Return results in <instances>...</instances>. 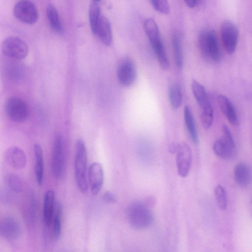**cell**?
<instances>
[{
    "label": "cell",
    "instance_id": "cell-24",
    "mask_svg": "<svg viewBox=\"0 0 252 252\" xmlns=\"http://www.w3.org/2000/svg\"><path fill=\"white\" fill-rule=\"evenodd\" d=\"M172 44L173 47L175 63L177 67L181 69L183 63V54L181 37L180 34L174 32L172 36Z\"/></svg>",
    "mask_w": 252,
    "mask_h": 252
},
{
    "label": "cell",
    "instance_id": "cell-31",
    "mask_svg": "<svg viewBox=\"0 0 252 252\" xmlns=\"http://www.w3.org/2000/svg\"><path fill=\"white\" fill-rule=\"evenodd\" d=\"M215 195L220 210L224 211L227 205V193L225 188L221 185H218L214 189Z\"/></svg>",
    "mask_w": 252,
    "mask_h": 252
},
{
    "label": "cell",
    "instance_id": "cell-29",
    "mask_svg": "<svg viewBox=\"0 0 252 252\" xmlns=\"http://www.w3.org/2000/svg\"><path fill=\"white\" fill-rule=\"evenodd\" d=\"M153 48L157 55L160 67L163 69H168L170 67L169 62L163 42L159 43V44L156 45Z\"/></svg>",
    "mask_w": 252,
    "mask_h": 252
},
{
    "label": "cell",
    "instance_id": "cell-23",
    "mask_svg": "<svg viewBox=\"0 0 252 252\" xmlns=\"http://www.w3.org/2000/svg\"><path fill=\"white\" fill-rule=\"evenodd\" d=\"M46 14L52 29L58 33H62L63 28L56 8L52 4L48 5L46 9Z\"/></svg>",
    "mask_w": 252,
    "mask_h": 252
},
{
    "label": "cell",
    "instance_id": "cell-28",
    "mask_svg": "<svg viewBox=\"0 0 252 252\" xmlns=\"http://www.w3.org/2000/svg\"><path fill=\"white\" fill-rule=\"evenodd\" d=\"M5 182L7 186L11 190L16 192H20L23 189V184L20 178L17 175L7 174L5 177Z\"/></svg>",
    "mask_w": 252,
    "mask_h": 252
},
{
    "label": "cell",
    "instance_id": "cell-6",
    "mask_svg": "<svg viewBox=\"0 0 252 252\" xmlns=\"http://www.w3.org/2000/svg\"><path fill=\"white\" fill-rule=\"evenodd\" d=\"M215 154L224 159L231 158L235 150V143L229 128L224 125L222 127V136L216 140L213 145Z\"/></svg>",
    "mask_w": 252,
    "mask_h": 252
},
{
    "label": "cell",
    "instance_id": "cell-22",
    "mask_svg": "<svg viewBox=\"0 0 252 252\" xmlns=\"http://www.w3.org/2000/svg\"><path fill=\"white\" fill-rule=\"evenodd\" d=\"M185 124L192 141L195 144L198 142V134L192 113L189 107L186 105L184 110Z\"/></svg>",
    "mask_w": 252,
    "mask_h": 252
},
{
    "label": "cell",
    "instance_id": "cell-1",
    "mask_svg": "<svg viewBox=\"0 0 252 252\" xmlns=\"http://www.w3.org/2000/svg\"><path fill=\"white\" fill-rule=\"evenodd\" d=\"M88 157L85 143L82 139L77 140L75 144L74 175L76 185L80 191L85 193L88 191Z\"/></svg>",
    "mask_w": 252,
    "mask_h": 252
},
{
    "label": "cell",
    "instance_id": "cell-27",
    "mask_svg": "<svg viewBox=\"0 0 252 252\" xmlns=\"http://www.w3.org/2000/svg\"><path fill=\"white\" fill-rule=\"evenodd\" d=\"M62 207L59 203L55 205L54 213L53 218V231L54 236L56 239H58L61 233L62 223Z\"/></svg>",
    "mask_w": 252,
    "mask_h": 252
},
{
    "label": "cell",
    "instance_id": "cell-4",
    "mask_svg": "<svg viewBox=\"0 0 252 252\" xmlns=\"http://www.w3.org/2000/svg\"><path fill=\"white\" fill-rule=\"evenodd\" d=\"M51 170L56 180L61 179L65 172V154L62 135L58 134L55 138L51 159Z\"/></svg>",
    "mask_w": 252,
    "mask_h": 252
},
{
    "label": "cell",
    "instance_id": "cell-17",
    "mask_svg": "<svg viewBox=\"0 0 252 252\" xmlns=\"http://www.w3.org/2000/svg\"><path fill=\"white\" fill-rule=\"evenodd\" d=\"M95 35L106 46L111 44L112 41V32L111 23L109 19L104 16H101L99 22Z\"/></svg>",
    "mask_w": 252,
    "mask_h": 252
},
{
    "label": "cell",
    "instance_id": "cell-8",
    "mask_svg": "<svg viewBox=\"0 0 252 252\" xmlns=\"http://www.w3.org/2000/svg\"><path fill=\"white\" fill-rule=\"evenodd\" d=\"M220 32L223 47L229 54H233L236 50L239 31L236 25L229 20L224 21L221 25Z\"/></svg>",
    "mask_w": 252,
    "mask_h": 252
},
{
    "label": "cell",
    "instance_id": "cell-32",
    "mask_svg": "<svg viewBox=\"0 0 252 252\" xmlns=\"http://www.w3.org/2000/svg\"><path fill=\"white\" fill-rule=\"evenodd\" d=\"M151 3L154 8L158 11L164 14L170 12V6L165 0H152Z\"/></svg>",
    "mask_w": 252,
    "mask_h": 252
},
{
    "label": "cell",
    "instance_id": "cell-26",
    "mask_svg": "<svg viewBox=\"0 0 252 252\" xmlns=\"http://www.w3.org/2000/svg\"><path fill=\"white\" fill-rule=\"evenodd\" d=\"M169 97L170 104L173 108L177 109L180 107L183 100V94L179 85L173 84L170 86Z\"/></svg>",
    "mask_w": 252,
    "mask_h": 252
},
{
    "label": "cell",
    "instance_id": "cell-18",
    "mask_svg": "<svg viewBox=\"0 0 252 252\" xmlns=\"http://www.w3.org/2000/svg\"><path fill=\"white\" fill-rule=\"evenodd\" d=\"M143 27L152 47L162 42L158 26L154 19H146L143 23Z\"/></svg>",
    "mask_w": 252,
    "mask_h": 252
},
{
    "label": "cell",
    "instance_id": "cell-33",
    "mask_svg": "<svg viewBox=\"0 0 252 252\" xmlns=\"http://www.w3.org/2000/svg\"><path fill=\"white\" fill-rule=\"evenodd\" d=\"M103 201L107 204L114 203L116 202V197L114 194L110 191H106L103 194Z\"/></svg>",
    "mask_w": 252,
    "mask_h": 252
},
{
    "label": "cell",
    "instance_id": "cell-12",
    "mask_svg": "<svg viewBox=\"0 0 252 252\" xmlns=\"http://www.w3.org/2000/svg\"><path fill=\"white\" fill-rule=\"evenodd\" d=\"M88 180L92 193L97 195L101 190L104 181V173L101 165L94 162L90 165L88 170Z\"/></svg>",
    "mask_w": 252,
    "mask_h": 252
},
{
    "label": "cell",
    "instance_id": "cell-16",
    "mask_svg": "<svg viewBox=\"0 0 252 252\" xmlns=\"http://www.w3.org/2000/svg\"><path fill=\"white\" fill-rule=\"evenodd\" d=\"M234 176L236 182L241 186H247L252 181L251 170L249 166L244 163L241 162L236 165Z\"/></svg>",
    "mask_w": 252,
    "mask_h": 252
},
{
    "label": "cell",
    "instance_id": "cell-19",
    "mask_svg": "<svg viewBox=\"0 0 252 252\" xmlns=\"http://www.w3.org/2000/svg\"><path fill=\"white\" fill-rule=\"evenodd\" d=\"M34 154L36 161L35 164V175L38 185L43 184L44 176V161L43 150L41 145L35 143L33 146Z\"/></svg>",
    "mask_w": 252,
    "mask_h": 252
},
{
    "label": "cell",
    "instance_id": "cell-2",
    "mask_svg": "<svg viewBox=\"0 0 252 252\" xmlns=\"http://www.w3.org/2000/svg\"><path fill=\"white\" fill-rule=\"evenodd\" d=\"M198 45L204 58L210 62H218L221 52L215 32L212 30L202 31L198 36Z\"/></svg>",
    "mask_w": 252,
    "mask_h": 252
},
{
    "label": "cell",
    "instance_id": "cell-11",
    "mask_svg": "<svg viewBox=\"0 0 252 252\" xmlns=\"http://www.w3.org/2000/svg\"><path fill=\"white\" fill-rule=\"evenodd\" d=\"M119 82L124 86L132 85L136 78V69L134 63L129 59L122 60L117 68Z\"/></svg>",
    "mask_w": 252,
    "mask_h": 252
},
{
    "label": "cell",
    "instance_id": "cell-5",
    "mask_svg": "<svg viewBox=\"0 0 252 252\" xmlns=\"http://www.w3.org/2000/svg\"><path fill=\"white\" fill-rule=\"evenodd\" d=\"M5 110L8 118L17 123H22L28 118L30 111L26 102L20 98H9L5 104Z\"/></svg>",
    "mask_w": 252,
    "mask_h": 252
},
{
    "label": "cell",
    "instance_id": "cell-21",
    "mask_svg": "<svg viewBox=\"0 0 252 252\" xmlns=\"http://www.w3.org/2000/svg\"><path fill=\"white\" fill-rule=\"evenodd\" d=\"M191 90L197 102L201 108L210 103L204 87L199 82L192 80Z\"/></svg>",
    "mask_w": 252,
    "mask_h": 252
},
{
    "label": "cell",
    "instance_id": "cell-3",
    "mask_svg": "<svg viewBox=\"0 0 252 252\" xmlns=\"http://www.w3.org/2000/svg\"><path fill=\"white\" fill-rule=\"evenodd\" d=\"M126 214L129 223L136 229L146 228L152 224L153 221L151 211L142 203L135 202L130 205Z\"/></svg>",
    "mask_w": 252,
    "mask_h": 252
},
{
    "label": "cell",
    "instance_id": "cell-9",
    "mask_svg": "<svg viewBox=\"0 0 252 252\" xmlns=\"http://www.w3.org/2000/svg\"><path fill=\"white\" fill-rule=\"evenodd\" d=\"M13 14L19 20L29 24L35 23L38 18L36 5L29 0H21L17 2L13 8Z\"/></svg>",
    "mask_w": 252,
    "mask_h": 252
},
{
    "label": "cell",
    "instance_id": "cell-25",
    "mask_svg": "<svg viewBox=\"0 0 252 252\" xmlns=\"http://www.w3.org/2000/svg\"><path fill=\"white\" fill-rule=\"evenodd\" d=\"M89 20L92 31L95 34L97 26L100 21V9L98 1L93 0L89 7Z\"/></svg>",
    "mask_w": 252,
    "mask_h": 252
},
{
    "label": "cell",
    "instance_id": "cell-15",
    "mask_svg": "<svg viewBox=\"0 0 252 252\" xmlns=\"http://www.w3.org/2000/svg\"><path fill=\"white\" fill-rule=\"evenodd\" d=\"M43 205L44 222L47 225L50 226L52 223L55 207V195L52 189H48L45 193Z\"/></svg>",
    "mask_w": 252,
    "mask_h": 252
},
{
    "label": "cell",
    "instance_id": "cell-14",
    "mask_svg": "<svg viewBox=\"0 0 252 252\" xmlns=\"http://www.w3.org/2000/svg\"><path fill=\"white\" fill-rule=\"evenodd\" d=\"M218 102L220 109L229 123L234 126L239 124L238 118L235 109L227 97L220 94L218 97Z\"/></svg>",
    "mask_w": 252,
    "mask_h": 252
},
{
    "label": "cell",
    "instance_id": "cell-30",
    "mask_svg": "<svg viewBox=\"0 0 252 252\" xmlns=\"http://www.w3.org/2000/svg\"><path fill=\"white\" fill-rule=\"evenodd\" d=\"M201 114V122L202 126L206 129H209L213 123L214 109L211 103H209L203 108Z\"/></svg>",
    "mask_w": 252,
    "mask_h": 252
},
{
    "label": "cell",
    "instance_id": "cell-13",
    "mask_svg": "<svg viewBox=\"0 0 252 252\" xmlns=\"http://www.w3.org/2000/svg\"><path fill=\"white\" fill-rule=\"evenodd\" d=\"M6 163L15 169L21 170L27 164V157L24 151L17 146L9 147L4 153Z\"/></svg>",
    "mask_w": 252,
    "mask_h": 252
},
{
    "label": "cell",
    "instance_id": "cell-34",
    "mask_svg": "<svg viewBox=\"0 0 252 252\" xmlns=\"http://www.w3.org/2000/svg\"><path fill=\"white\" fill-rule=\"evenodd\" d=\"M185 2L189 7L193 8L199 5L202 1L200 0H186Z\"/></svg>",
    "mask_w": 252,
    "mask_h": 252
},
{
    "label": "cell",
    "instance_id": "cell-10",
    "mask_svg": "<svg viewBox=\"0 0 252 252\" xmlns=\"http://www.w3.org/2000/svg\"><path fill=\"white\" fill-rule=\"evenodd\" d=\"M176 166L179 175L186 177L189 174L191 164V150L185 143L178 145L177 151Z\"/></svg>",
    "mask_w": 252,
    "mask_h": 252
},
{
    "label": "cell",
    "instance_id": "cell-20",
    "mask_svg": "<svg viewBox=\"0 0 252 252\" xmlns=\"http://www.w3.org/2000/svg\"><path fill=\"white\" fill-rule=\"evenodd\" d=\"M20 228L18 222L15 219L7 218L1 225L2 234L8 239H15L19 236Z\"/></svg>",
    "mask_w": 252,
    "mask_h": 252
},
{
    "label": "cell",
    "instance_id": "cell-7",
    "mask_svg": "<svg viewBox=\"0 0 252 252\" xmlns=\"http://www.w3.org/2000/svg\"><path fill=\"white\" fill-rule=\"evenodd\" d=\"M3 53L7 57L16 60L24 59L28 53V46L21 38L10 36L5 38L1 44Z\"/></svg>",
    "mask_w": 252,
    "mask_h": 252
}]
</instances>
